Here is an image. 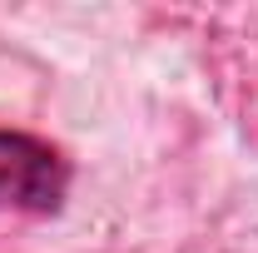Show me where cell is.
I'll return each mask as SVG.
<instances>
[{
  "label": "cell",
  "mask_w": 258,
  "mask_h": 253,
  "mask_svg": "<svg viewBox=\"0 0 258 253\" xmlns=\"http://www.w3.org/2000/svg\"><path fill=\"white\" fill-rule=\"evenodd\" d=\"M70 159L20 129H0V214H60Z\"/></svg>",
  "instance_id": "cell-1"
}]
</instances>
